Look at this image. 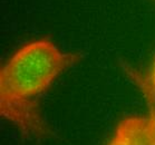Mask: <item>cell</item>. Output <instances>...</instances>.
Here are the masks:
<instances>
[{"mask_svg": "<svg viewBox=\"0 0 155 145\" xmlns=\"http://www.w3.org/2000/svg\"><path fill=\"white\" fill-rule=\"evenodd\" d=\"M79 59L78 55L63 53L49 39L26 44L0 73L1 115L25 136H47L50 131L40 114L37 98Z\"/></svg>", "mask_w": 155, "mask_h": 145, "instance_id": "6da1fadb", "label": "cell"}, {"mask_svg": "<svg viewBox=\"0 0 155 145\" xmlns=\"http://www.w3.org/2000/svg\"><path fill=\"white\" fill-rule=\"evenodd\" d=\"M108 145H155L150 117H127L118 124Z\"/></svg>", "mask_w": 155, "mask_h": 145, "instance_id": "7a4b0ae2", "label": "cell"}, {"mask_svg": "<svg viewBox=\"0 0 155 145\" xmlns=\"http://www.w3.org/2000/svg\"><path fill=\"white\" fill-rule=\"evenodd\" d=\"M122 67L124 68L125 73L130 77V79L137 85V87L141 88V92L144 95L145 101L148 105V110H150V116L148 117H150L152 127H153L155 134V91L150 83L148 76L144 73H141L140 71L135 69V68L130 67L125 63L122 64Z\"/></svg>", "mask_w": 155, "mask_h": 145, "instance_id": "3957f363", "label": "cell"}, {"mask_svg": "<svg viewBox=\"0 0 155 145\" xmlns=\"http://www.w3.org/2000/svg\"><path fill=\"white\" fill-rule=\"evenodd\" d=\"M148 76V79H150V83H151L152 87L154 88L155 91V60H154V64L152 66V69H151V73L147 74Z\"/></svg>", "mask_w": 155, "mask_h": 145, "instance_id": "277c9868", "label": "cell"}]
</instances>
